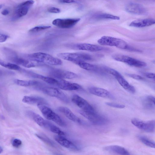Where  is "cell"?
Wrapping results in <instances>:
<instances>
[{
	"label": "cell",
	"instance_id": "cell-1",
	"mask_svg": "<svg viewBox=\"0 0 155 155\" xmlns=\"http://www.w3.org/2000/svg\"><path fill=\"white\" fill-rule=\"evenodd\" d=\"M28 58L40 63L52 65H59L62 64V61L58 58L43 52H38L27 55Z\"/></svg>",
	"mask_w": 155,
	"mask_h": 155
},
{
	"label": "cell",
	"instance_id": "cell-2",
	"mask_svg": "<svg viewBox=\"0 0 155 155\" xmlns=\"http://www.w3.org/2000/svg\"><path fill=\"white\" fill-rule=\"evenodd\" d=\"M97 42L101 45L114 46L122 49L130 50L131 48L124 40L111 36H103L97 40Z\"/></svg>",
	"mask_w": 155,
	"mask_h": 155
},
{
	"label": "cell",
	"instance_id": "cell-3",
	"mask_svg": "<svg viewBox=\"0 0 155 155\" xmlns=\"http://www.w3.org/2000/svg\"><path fill=\"white\" fill-rule=\"evenodd\" d=\"M59 58L76 64L80 61H91L93 59L90 55L84 53H62L57 54Z\"/></svg>",
	"mask_w": 155,
	"mask_h": 155
},
{
	"label": "cell",
	"instance_id": "cell-4",
	"mask_svg": "<svg viewBox=\"0 0 155 155\" xmlns=\"http://www.w3.org/2000/svg\"><path fill=\"white\" fill-rule=\"evenodd\" d=\"M37 106L46 118L53 121L61 126H65V123L61 118L45 104H37Z\"/></svg>",
	"mask_w": 155,
	"mask_h": 155
},
{
	"label": "cell",
	"instance_id": "cell-5",
	"mask_svg": "<svg viewBox=\"0 0 155 155\" xmlns=\"http://www.w3.org/2000/svg\"><path fill=\"white\" fill-rule=\"evenodd\" d=\"M79 112L92 123L95 125H104L108 122V120L105 117L97 114L95 111L88 112L80 110H79Z\"/></svg>",
	"mask_w": 155,
	"mask_h": 155
},
{
	"label": "cell",
	"instance_id": "cell-6",
	"mask_svg": "<svg viewBox=\"0 0 155 155\" xmlns=\"http://www.w3.org/2000/svg\"><path fill=\"white\" fill-rule=\"evenodd\" d=\"M112 57L116 61L124 63L132 67L142 68L147 66V63L144 62L123 54H115Z\"/></svg>",
	"mask_w": 155,
	"mask_h": 155
},
{
	"label": "cell",
	"instance_id": "cell-7",
	"mask_svg": "<svg viewBox=\"0 0 155 155\" xmlns=\"http://www.w3.org/2000/svg\"><path fill=\"white\" fill-rule=\"evenodd\" d=\"M41 90L45 94L56 98L65 103L69 102V99L66 94L58 88L51 87H40L38 89Z\"/></svg>",
	"mask_w": 155,
	"mask_h": 155
},
{
	"label": "cell",
	"instance_id": "cell-8",
	"mask_svg": "<svg viewBox=\"0 0 155 155\" xmlns=\"http://www.w3.org/2000/svg\"><path fill=\"white\" fill-rule=\"evenodd\" d=\"M131 123L139 129L144 131L152 133L154 132L155 127L154 120L143 121L134 118L131 120Z\"/></svg>",
	"mask_w": 155,
	"mask_h": 155
},
{
	"label": "cell",
	"instance_id": "cell-9",
	"mask_svg": "<svg viewBox=\"0 0 155 155\" xmlns=\"http://www.w3.org/2000/svg\"><path fill=\"white\" fill-rule=\"evenodd\" d=\"M34 3L33 0H28L18 5L15 9L12 20H16L26 15Z\"/></svg>",
	"mask_w": 155,
	"mask_h": 155
},
{
	"label": "cell",
	"instance_id": "cell-10",
	"mask_svg": "<svg viewBox=\"0 0 155 155\" xmlns=\"http://www.w3.org/2000/svg\"><path fill=\"white\" fill-rule=\"evenodd\" d=\"M80 20V18H57L54 20L52 23L53 25L60 28H69L74 26Z\"/></svg>",
	"mask_w": 155,
	"mask_h": 155
},
{
	"label": "cell",
	"instance_id": "cell-11",
	"mask_svg": "<svg viewBox=\"0 0 155 155\" xmlns=\"http://www.w3.org/2000/svg\"><path fill=\"white\" fill-rule=\"evenodd\" d=\"M49 74L52 77L63 79H72L78 77L76 74L72 72L58 69H51Z\"/></svg>",
	"mask_w": 155,
	"mask_h": 155
},
{
	"label": "cell",
	"instance_id": "cell-12",
	"mask_svg": "<svg viewBox=\"0 0 155 155\" xmlns=\"http://www.w3.org/2000/svg\"><path fill=\"white\" fill-rule=\"evenodd\" d=\"M72 101L83 110L94 112L95 110L90 104L85 100L77 94H74L72 97Z\"/></svg>",
	"mask_w": 155,
	"mask_h": 155
},
{
	"label": "cell",
	"instance_id": "cell-13",
	"mask_svg": "<svg viewBox=\"0 0 155 155\" xmlns=\"http://www.w3.org/2000/svg\"><path fill=\"white\" fill-rule=\"evenodd\" d=\"M56 83L54 86L61 89L72 91L78 90L81 88L78 84L67 81L63 79L56 78Z\"/></svg>",
	"mask_w": 155,
	"mask_h": 155
},
{
	"label": "cell",
	"instance_id": "cell-14",
	"mask_svg": "<svg viewBox=\"0 0 155 155\" xmlns=\"http://www.w3.org/2000/svg\"><path fill=\"white\" fill-rule=\"evenodd\" d=\"M125 10L128 12L134 14L143 15L147 12L145 8L142 5L135 3H130L125 7Z\"/></svg>",
	"mask_w": 155,
	"mask_h": 155
},
{
	"label": "cell",
	"instance_id": "cell-15",
	"mask_svg": "<svg viewBox=\"0 0 155 155\" xmlns=\"http://www.w3.org/2000/svg\"><path fill=\"white\" fill-rule=\"evenodd\" d=\"M72 47L75 49L91 52L98 51L102 50L103 48L99 45L86 43L76 44L73 45Z\"/></svg>",
	"mask_w": 155,
	"mask_h": 155
},
{
	"label": "cell",
	"instance_id": "cell-16",
	"mask_svg": "<svg viewBox=\"0 0 155 155\" xmlns=\"http://www.w3.org/2000/svg\"><path fill=\"white\" fill-rule=\"evenodd\" d=\"M55 140L63 147L71 150L78 151L79 148L73 142L61 135L54 137Z\"/></svg>",
	"mask_w": 155,
	"mask_h": 155
},
{
	"label": "cell",
	"instance_id": "cell-17",
	"mask_svg": "<svg viewBox=\"0 0 155 155\" xmlns=\"http://www.w3.org/2000/svg\"><path fill=\"white\" fill-rule=\"evenodd\" d=\"M155 23L154 19L152 18L140 19L133 21L130 24L129 26L134 27L142 28L151 26Z\"/></svg>",
	"mask_w": 155,
	"mask_h": 155
},
{
	"label": "cell",
	"instance_id": "cell-18",
	"mask_svg": "<svg viewBox=\"0 0 155 155\" xmlns=\"http://www.w3.org/2000/svg\"><path fill=\"white\" fill-rule=\"evenodd\" d=\"M58 110L70 120L79 124H83V121L68 107H58Z\"/></svg>",
	"mask_w": 155,
	"mask_h": 155
},
{
	"label": "cell",
	"instance_id": "cell-19",
	"mask_svg": "<svg viewBox=\"0 0 155 155\" xmlns=\"http://www.w3.org/2000/svg\"><path fill=\"white\" fill-rule=\"evenodd\" d=\"M25 103L29 104H46L47 102L43 98L37 96H25L22 100Z\"/></svg>",
	"mask_w": 155,
	"mask_h": 155
},
{
	"label": "cell",
	"instance_id": "cell-20",
	"mask_svg": "<svg viewBox=\"0 0 155 155\" xmlns=\"http://www.w3.org/2000/svg\"><path fill=\"white\" fill-rule=\"evenodd\" d=\"M120 84L128 92L134 94L135 92L134 87L130 85L120 74L115 77Z\"/></svg>",
	"mask_w": 155,
	"mask_h": 155
},
{
	"label": "cell",
	"instance_id": "cell-21",
	"mask_svg": "<svg viewBox=\"0 0 155 155\" xmlns=\"http://www.w3.org/2000/svg\"><path fill=\"white\" fill-rule=\"evenodd\" d=\"M104 150L109 152L123 155H130L129 152L125 148L117 145H110L105 147Z\"/></svg>",
	"mask_w": 155,
	"mask_h": 155
},
{
	"label": "cell",
	"instance_id": "cell-22",
	"mask_svg": "<svg viewBox=\"0 0 155 155\" xmlns=\"http://www.w3.org/2000/svg\"><path fill=\"white\" fill-rule=\"evenodd\" d=\"M88 91L91 94L101 97H108L110 95V92L107 90L97 87H90L88 88Z\"/></svg>",
	"mask_w": 155,
	"mask_h": 155
},
{
	"label": "cell",
	"instance_id": "cell-23",
	"mask_svg": "<svg viewBox=\"0 0 155 155\" xmlns=\"http://www.w3.org/2000/svg\"><path fill=\"white\" fill-rule=\"evenodd\" d=\"M27 114L39 126L45 127L47 121L45 120L39 114L32 111H28Z\"/></svg>",
	"mask_w": 155,
	"mask_h": 155
},
{
	"label": "cell",
	"instance_id": "cell-24",
	"mask_svg": "<svg viewBox=\"0 0 155 155\" xmlns=\"http://www.w3.org/2000/svg\"><path fill=\"white\" fill-rule=\"evenodd\" d=\"M14 82L17 84L22 86H39L40 83L36 81H25L15 79L14 80Z\"/></svg>",
	"mask_w": 155,
	"mask_h": 155
},
{
	"label": "cell",
	"instance_id": "cell-25",
	"mask_svg": "<svg viewBox=\"0 0 155 155\" xmlns=\"http://www.w3.org/2000/svg\"><path fill=\"white\" fill-rule=\"evenodd\" d=\"M93 18L96 20H100L104 19L119 20L120 19V18L119 16L109 14L100 13L94 15L93 16Z\"/></svg>",
	"mask_w": 155,
	"mask_h": 155
},
{
	"label": "cell",
	"instance_id": "cell-26",
	"mask_svg": "<svg viewBox=\"0 0 155 155\" xmlns=\"http://www.w3.org/2000/svg\"><path fill=\"white\" fill-rule=\"evenodd\" d=\"M2 50L7 58L12 62L18 57L17 54L14 51L8 48H2Z\"/></svg>",
	"mask_w": 155,
	"mask_h": 155
},
{
	"label": "cell",
	"instance_id": "cell-27",
	"mask_svg": "<svg viewBox=\"0 0 155 155\" xmlns=\"http://www.w3.org/2000/svg\"><path fill=\"white\" fill-rule=\"evenodd\" d=\"M35 135L39 139L52 147L56 148H58L57 145L44 134H37Z\"/></svg>",
	"mask_w": 155,
	"mask_h": 155
},
{
	"label": "cell",
	"instance_id": "cell-28",
	"mask_svg": "<svg viewBox=\"0 0 155 155\" xmlns=\"http://www.w3.org/2000/svg\"><path fill=\"white\" fill-rule=\"evenodd\" d=\"M143 103L147 108L153 109L155 108V97L151 95L146 97L143 100Z\"/></svg>",
	"mask_w": 155,
	"mask_h": 155
},
{
	"label": "cell",
	"instance_id": "cell-29",
	"mask_svg": "<svg viewBox=\"0 0 155 155\" xmlns=\"http://www.w3.org/2000/svg\"><path fill=\"white\" fill-rule=\"evenodd\" d=\"M45 127L48 128L51 132L57 134L58 135L61 136L65 135L64 133L59 128L49 121H47Z\"/></svg>",
	"mask_w": 155,
	"mask_h": 155
},
{
	"label": "cell",
	"instance_id": "cell-30",
	"mask_svg": "<svg viewBox=\"0 0 155 155\" xmlns=\"http://www.w3.org/2000/svg\"><path fill=\"white\" fill-rule=\"evenodd\" d=\"M76 64L78 65L81 68L87 70L96 71L98 69V68L96 65L88 63L85 61H80Z\"/></svg>",
	"mask_w": 155,
	"mask_h": 155
},
{
	"label": "cell",
	"instance_id": "cell-31",
	"mask_svg": "<svg viewBox=\"0 0 155 155\" xmlns=\"http://www.w3.org/2000/svg\"><path fill=\"white\" fill-rule=\"evenodd\" d=\"M139 138L141 141L146 146L151 148H155V143L153 141L143 136H139Z\"/></svg>",
	"mask_w": 155,
	"mask_h": 155
},
{
	"label": "cell",
	"instance_id": "cell-32",
	"mask_svg": "<svg viewBox=\"0 0 155 155\" xmlns=\"http://www.w3.org/2000/svg\"><path fill=\"white\" fill-rule=\"evenodd\" d=\"M51 26L49 25H41L35 26L30 29L29 32L30 33H34L38 32L41 31L49 29Z\"/></svg>",
	"mask_w": 155,
	"mask_h": 155
},
{
	"label": "cell",
	"instance_id": "cell-33",
	"mask_svg": "<svg viewBox=\"0 0 155 155\" xmlns=\"http://www.w3.org/2000/svg\"><path fill=\"white\" fill-rule=\"evenodd\" d=\"M104 70L107 73L111 74L115 77L120 74V73L116 70L111 68L104 67L103 68Z\"/></svg>",
	"mask_w": 155,
	"mask_h": 155
},
{
	"label": "cell",
	"instance_id": "cell-34",
	"mask_svg": "<svg viewBox=\"0 0 155 155\" xmlns=\"http://www.w3.org/2000/svg\"><path fill=\"white\" fill-rule=\"evenodd\" d=\"M105 104L110 107L118 108H123L125 107V105L123 104L112 102H106Z\"/></svg>",
	"mask_w": 155,
	"mask_h": 155
},
{
	"label": "cell",
	"instance_id": "cell-35",
	"mask_svg": "<svg viewBox=\"0 0 155 155\" xmlns=\"http://www.w3.org/2000/svg\"><path fill=\"white\" fill-rule=\"evenodd\" d=\"M12 146L18 148L22 144V142L19 139H15L12 140Z\"/></svg>",
	"mask_w": 155,
	"mask_h": 155
},
{
	"label": "cell",
	"instance_id": "cell-36",
	"mask_svg": "<svg viewBox=\"0 0 155 155\" xmlns=\"http://www.w3.org/2000/svg\"><path fill=\"white\" fill-rule=\"evenodd\" d=\"M127 75L129 77L135 79L140 80L144 79L143 77L138 74H129Z\"/></svg>",
	"mask_w": 155,
	"mask_h": 155
},
{
	"label": "cell",
	"instance_id": "cell-37",
	"mask_svg": "<svg viewBox=\"0 0 155 155\" xmlns=\"http://www.w3.org/2000/svg\"><path fill=\"white\" fill-rule=\"evenodd\" d=\"M48 11L49 12L52 13H57L61 12V10L60 9L55 7L49 8L48 9Z\"/></svg>",
	"mask_w": 155,
	"mask_h": 155
},
{
	"label": "cell",
	"instance_id": "cell-38",
	"mask_svg": "<svg viewBox=\"0 0 155 155\" xmlns=\"http://www.w3.org/2000/svg\"><path fill=\"white\" fill-rule=\"evenodd\" d=\"M8 36L7 35L0 33V42L5 41L7 39Z\"/></svg>",
	"mask_w": 155,
	"mask_h": 155
},
{
	"label": "cell",
	"instance_id": "cell-39",
	"mask_svg": "<svg viewBox=\"0 0 155 155\" xmlns=\"http://www.w3.org/2000/svg\"><path fill=\"white\" fill-rule=\"evenodd\" d=\"M144 74L145 76L148 78L155 79V75L154 73L151 72H147L145 73Z\"/></svg>",
	"mask_w": 155,
	"mask_h": 155
},
{
	"label": "cell",
	"instance_id": "cell-40",
	"mask_svg": "<svg viewBox=\"0 0 155 155\" xmlns=\"http://www.w3.org/2000/svg\"><path fill=\"white\" fill-rule=\"evenodd\" d=\"M9 63H7L0 58V65L7 68Z\"/></svg>",
	"mask_w": 155,
	"mask_h": 155
},
{
	"label": "cell",
	"instance_id": "cell-41",
	"mask_svg": "<svg viewBox=\"0 0 155 155\" xmlns=\"http://www.w3.org/2000/svg\"><path fill=\"white\" fill-rule=\"evenodd\" d=\"M59 1L62 3H71L75 2V0H59Z\"/></svg>",
	"mask_w": 155,
	"mask_h": 155
},
{
	"label": "cell",
	"instance_id": "cell-42",
	"mask_svg": "<svg viewBox=\"0 0 155 155\" xmlns=\"http://www.w3.org/2000/svg\"><path fill=\"white\" fill-rule=\"evenodd\" d=\"M9 13V12L8 9H5L3 10L1 12L2 14L4 15H8Z\"/></svg>",
	"mask_w": 155,
	"mask_h": 155
},
{
	"label": "cell",
	"instance_id": "cell-43",
	"mask_svg": "<svg viewBox=\"0 0 155 155\" xmlns=\"http://www.w3.org/2000/svg\"><path fill=\"white\" fill-rule=\"evenodd\" d=\"M3 151V149L2 148L0 147V153H1Z\"/></svg>",
	"mask_w": 155,
	"mask_h": 155
},
{
	"label": "cell",
	"instance_id": "cell-44",
	"mask_svg": "<svg viewBox=\"0 0 155 155\" xmlns=\"http://www.w3.org/2000/svg\"><path fill=\"white\" fill-rule=\"evenodd\" d=\"M2 71L0 70V76L2 75Z\"/></svg>",
	"mask_w": 155,
	"mask_h": 155
},
{
	"label": "cell",
	"instance_id": "cell-45",
	"mask_svg": "<svg viewBox=\"0 0 155 155\" xmlns=\"http://www.w3.org/2000/svg\"><path fill=\"white\" fill-rule=\"evenodd\" d=\"M2 5H0V9H1L2 8Z\"/></svg>",
	"mask_w": 155,
	"mask_h": 155
}]
</instances>
